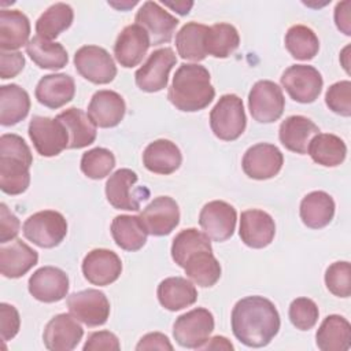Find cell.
Masks as SVG:
<instances>
[{"instance_id": "6da1fadb", "label": "cell", "mask_w": 351, "mask_h": 351, "mask_svg": "<svg viewBox=\"0 0 351 351\" xmlns=\"http://www.w3.org/2000/svg\"><path fill=\"white\" fill-rule=\"evenodd\" d=\"M232 332L247 347L267 346L280 330V314L276 306L263 296L240 299L232 310Z\"/></svg>"}, {"instance_id": "7a4b0ae2", "label": "cell", "mask_w": 351, "mask_h": 351, "mask_svg": "<svg viewBox=\"0 0 351 351\" xmlns=\"http://www.w3.org/2000/svg\"><path fill=\"white\" fill-rule=\"evenodd\" d=\"M215 96L208 70L197 63H182L169 86L167 99L180 111L195 112L206 108Z\"/></svg>"}, {"instance_id": "3957f363", "label": "cell", "mask_w": 351, "mask_h": 351, "mask_svg": "<svg viewBox=\"0 0 351 351\" xmlns=\"http://www.w3.org/2000/svg\"><path fill=\"white\" fill-rule=\"evenodd\" d=\"M33 156L25 140L14 133L0 137V189L7 195H21L30 184Z\"/></svg>"}, {"instance_id": "277c9868", "label": "cell", "mask_w": 351, "mask_h": 351, "mask_svg": "<svg viewBox=\"0 0 351 351\" xmlns=\"http://www.w3.org/2000/svg\"><path fill=\"white\" fill-rule=\"evenodd\" d=\"M210 126L219 140H237L247 126L243 100L233 93L221 96L210 112Z\"/></svg>"}, {"instance_id": "5b68a950", "label": "cell", "mask_w": 351, "mask_h": 351, "mask_svg": "<svg viewBox=\"0 0 351 351\" xmlns=\"http://www.w3.org/2000/svg\"><path fill=\"white\" fill-rule=\"evenodd\" d=\"M25 237L40 248L59 245L67 234L66 218L55 210H43L30 215L22 226Z\"/></svg>"}, {"instance_id": "8992f818", "label": "cell", "mask_w": 351, "mask_h": 351, "mask_svg": "<svg viewBox=\"0 0 351 351\" xmlns=\"http://www.w3.org/2000/svg\"><path fill=\"white\" fill-rule=\"evenodd\" d=\"M214 330V317L204 307H196L177 317L173 325L174 340L184 348L200 350Z\"/></svg>"}, {"instance_id": "52a82bcc", "label": "cell", "mask_w": 351, "mask_h": 351, "mask_svg": "<svg viewBox=\"0 0 351 351\" xmlns=\"http://www.w3.org/2000/svg\"><path fill=\"white\" fill-rule=\"evenodd\" d=\"M138 177L130 169H119L110 176L106 182V196L108 203L117 210L138 211L141 200L149 196L147 188H137Z\"/></svg>"}, {"instance_id": "ba28073f", "label": "cell", "mask_w": 351, "mask_h": 351, "mask_svg": "<svg viewBox=\"0 0 351 351\" xmlns=\"http://www.w3.org/2000/svg\"><path fill=\"white\" fill-rule=\"evenodd\" d=\"M29 137L36 151L45 158L56 156L69 148V133L58 119L36 115L29 122Z\"/></svg>"}, {"instance_id": "9c48e42d", "label": "cell", "mask_w": 351, "mask_h": 351, "mask_svg": "<svg viewBox=\"0 0 351 351\" xmlns=\"http://www.w3.org/2000/svg\"><path fill=\"white\" fill-rule=\"evenodd\" d=\"M285 99L281 88L269 80L254 84L248 95V108L251 117L261 123H271L281 118Z\"/></svg>"}, {"instance_id": "30bf717a", "label": "cell", "mask_w": 351, "mask_h": 351, "mask_svg": "<svg viewBox=\"0 0 351 351\" xmlns=\"http://www.w3.org/2000/svg\"><path fill=\"white\" fill-rule=\"evenodd\" d=\"M281 85L292 100L307 104L318 99L322 90L324 80L315 67L307 64H293L282 73Z\"/></svg>"}, {"instance_id": "8fae6325", "label": "cell", "mask_w": 351, "mask_h": 351, "mask_svg": "<svg viewBox=\"0 0 351 351\" xmlns=\"http://www.w3.org/2000/svg\"><path fill=\"white\" fill-rule=\"evenodd\" d=\"M177 63L174 51L169 47L154 51L134 73L136 85L144 92H159L167 86L169 74Z\"/></svg>"}, {"instance_id": "7c38bea8", "label": "cell", "mask_w": 351, "mask_h": 351, "mask_svg": "<svg viewBox=\"0 0 351 351\" xmlns=\"http://www.w3.org/2000/svg\"><path fill=\"white\" fill-rule=\"evenodd\" d=\"M74 66L85 80L97 85L108 84L117 75V66L112 56L97 45H84L77 49Z\"/></svg>"}, {"instance_id": "4fadbf2b", "label": "cell", "mask_w": 351, "mask_h": 351, "mask_svg": "<svg viewBox=\"0 0 351 351\" xmlns=\"http://www.w3.org/2000/svg\"><path fill=\"white\" fill-rule=\"evenodd\" d=\"M70 314L86 326H100L110 317V302L104 292L99 289H84L67 298Z\"/></svg>"}, {"instance_id": "5bb4252c", "label": "cell", "mask_w": 351, "mask_h": 351, "mask_svg": "<svg viewBox=\"0 0 351 351\" xmlns=\"http://www.w3.org/2000/svg\"><path fill=\"white\" fill-rule=\"evenodd\" d=\"M236 221V208L223 200H213L206 203L199 214V223L203 232L211 240L218 243L233 236Z\"/></svg>"}, {"instance_id": "9a60e30c", "label": "cell", "mask_w": 351, "mask_h": 351, "mask_svg": "<svg viewBox=\"0 0 351 351\" xmlns=\"http://www.w3.org/2000/svg\"><path fill=\"white\" fill-rule=\"evenodd\" d=\"M282 163V152L274 144L259 143L245 151L241 167L252 180H269L280 173Z\"/></svg>"}, {"instance_id": "2e32d148", "label": "cell", "mask_w": 351, "mask_h": 351, "mask_svg": "<svg viewBox=\"0 0 351 351\" xmlns=\"http://www.w3.org/2000/svg\"><path fill=\"white\" fill-rule=\"evenodd\" d=\"M134 21L147 32L151 45L169 43L178 25V19L155 1H145L137 11Z\"/></svg>"}, {"instance_id": "e0dca14e", "label": "cell", "mask_w": 351, "mask_h": 351, "mask_svg": "<svg viewBox=\"0 0 351 351\" xmlns=\"http://www.w3.org/2000/svg\"><path fill=\"white\" fill-rule=\"evenodd\" d=\"M147 232L152 236H167L180 223V208L170 196H158L140 214Z\"/></svg>"}, {"instance_id": "ac0fdd59", "label": "cell", "mask_w": 351, "mask_h": 351, "mask_svg": "<svg viewBox=\"0 0 351 351\" xmlns=\"http://www.w3.org/2000/svg\"><path fill=\"white\" fill-rule=\"evenodd\" d=\"M27 288L34 299L44 303H55L67 296L69 276L59 267L44 266L30 276Z\"/></svg>"}, {"instance_id": "d6986e66", "label": "cell", "mask_w": 351, "mask_h": 351, "mask_svg": "<svg viewBox=\"0 0 351 351\" xmlns=\"http://www.w3.org/2000/svg\"><path fill=\"white\" fill-rule=\"evenodd\" d=\"M84 336L82 326L71 314H58L52 317L44 328L43 341L51 351H71Z\"/></svg>"}, {"instance_id": "ffe728a7", "label": "cell", "mask_w": 351, "mask_h": 351, "mask_svg": "<svg viewBox=\"0 0 351 351\" xmlns=\"http://www.w3.org/2000/svg\"><path fill=\"white\" fill-rule=\"evenodd\" d=\"M121 271V258L111 250H92L85 255L82 261L84 277L93 285H110L119 278Z\"/></svg>"}, {"instance_id": "44dd1931", "label": "cell", "mask_w": 351, "mask_h": 351, "mask_svg": "<svg viewBox=\"0 0 351 351\" xmlns=\"http://www.w3.org/2000/svg\"><path fill=\"white\" fill-rule=\"evenodd\" d=\"M151 47L147 32L137 23L128 25L118 34L114 44V55L117 62L126 69H132L141 63L148 48Z\"/></svg>"}, {"instance_id": "7402d4cb", "label": "cell", "mask_w": 351, "mask_h": 351, "mask_svg": "<svg viewBox=\"0 0 351 351\" xmlns=\"http://www.w3.org/2000/svg\"><path fill=\"white\" fill-rule=\"evenodd\" d=\"M241 241L251 248L267 247L276 234V223L270 214L263 210L251 208L241 213L240 230Z\"/></svg>"}, {"instance_id": "603a6c76", "label": "cell", "mask_w": 351, "mask_h": 351, "mask_svg": "<svg viewBox=\"0 0 351 351\" xmlns=\"http://www.w3.org/2000/svg\"><path fill=\"white\" fill-rule=\"evenodd\" d=\"M126 112L123 97L108 89L97 90L88 106V117L99 128H114L121 123Z\"/></svg>"}, {"instance_id": "cb8c5ba5", "label": "cell", "mask_w": 351, "mask_h": 351, "mask_svg": "<svg viewBox=\"0 0 351 351\" xmlns=\"http://www.w3.org/2000/svg\"><path fill=\"white\" fill-rule=\"evenodd\" d=\"M34 95L40 104L56 110L73 100L75 95V84L69 74H47L37 82Z\"/></svg>"}, {"instance_id": "d4e9b609", "label": "cell", "mask_w": 351, "mask_h": 351, "mask_svg": "<svg viewBox=\"0 0 351 351\" xmlns=\"http://www.w3.org/2000/svg\"><path fill=\"white\" fill-rule=\"evenodd\" d=\"M38 254L21 239L0 247V271L7 278H19L37 265Z\"/></svg>"}, {"instance_id": "484cf974", "label": "cell", "mask_w": 351, "mask_h": 351, "mask_svg": "<svg viewBox=\"0 0 351 351\" xmlns=\"http://www.w3.org/2000/svg\"><path fill=\"white\" fill-rule=\"evenodd\" d=\"M186 277L199 287L208 288L221 277V265L213 254V247L200 248L189 254L181 263Z\"/></svg>"}, {"instance_id": "4316f807", "label": "cell", "mask_w": 351, "mask_h": 351, "mask_svg": "<svg viewBox=\"0 0 351 351\" xmlns=\"http://www.w3.org/2000/svg\"><path fill=\"white\" fill-rule=\"evenodd\" d=\"M318 133L319 128L307 117L291 115L281 122L278 138L288 151L304 155L307 154L310 140Z\"/></svg>"}, {"instance_id": "83f0119b", "label": "cell", "mask_w": 351, "mask_h": 351, "mask_svg": "<svg viewBox=\"0 0 351 351\" xmlns=\"http://www.w3.org/2000/svg\"><path fill=\"white\" fill-rule=\"evenodd\" d=\"M181 162L182 155L180 148L166 138L149 143L143 152V163L145 169L155 174H171L178 170Z\"/></svg>"}, {"instance_id": "f1b7e54d", "label": "cell", "mask_w": 351, "mask_h": 351, "mask_svg": "<svg viewBox=\"0 0 351 351\" xmlns=\"http://www.w3.org/2000/svg\"><path fill=\"white\" fill-rule=\"evenodd\" d=\"M56 118L64 125L69 133V148L70 149H80L90 145L96 140V125L88 117V114L77 107H70Z\"/></svg>"}, {"instance_id": "f546056e", "label": "cell", "mask_w": 351, "mask_h": 351, "mask_svg": "<svg viewBox=\"0 0 351 351\" xmlns=\"http://www.w3.org/2000/svg\"><path fill=\"white\" fill-rule=\"evenodd\" d=\"M158 300L169 311H178L192 306L197 299V291L189 280L184 277H169L158 285Z\"/></svg>"}, {"instance_id": "4dcf8cb0", "label": "cell", "mask_w": 351, "mask_h": 351, "mask_svg": "<svg viewBox=\"0 0 351 351\" xmlns=\"http://www.w3.org/2000/svg\"><path fill=\"white\" fill-rule=\"evenodd\" d=\"M30 22L19 10L0 11V48L15 51L29 43Z\"/></svg>"}, {"instance_id": "1f68e13d", "label": "cell", "mask_w": 351, "mask_h": 351, "mask_svg": "<svg viewBox=\"0 0 351 351\" xmlns=\"http://www.w3.org/2000/svg\"><path fill=\"white\" fill-rule=\"evenodd\" d=\"M321 351H347L351 346V325L337 314L328 315L315 333Z\"/></svg>"}, {"instance_id": "d6a6232c", "label": "cell", "mask_w": 351, "mask_h": 351, "mask_svg": "<svg viewBox=\"0 0 351 351\" xmlns=\"http://www.w3.org/2000/svg\"><path fill=\"white\" fill-rule=\"evenodd\" d=\"M300 219L311 229H321L329 225L335 215V202L324 191H313L300 202Z\"/></svg>"}, {"instance_id": "836d02e7", "label": "cell", "mask_w": 351, "mask_h": 351, "mask_svg": "<svg viewBox=\"0 0 351 351\" xmlns=\"http://www.w3.org/2000/svg\"><path fill=\"white\" fill-rule=\"evenodd\" d=\"M111 234L118 247L125 251H138L147 243V229L137 215H117L111 222Z\"/></svg>"}, {"instance_id": "e575fe53", "label": "cell", "mask_w": 351, "mask_h": 351, "mask_svg": "<svg viewBox=\"0 0 351 351\" xmlns=\"http://www.w3.org/2000/svg\"><path fill=\"white\" fill-rule=\"evenodd\" d=\"M30 110L29 93L16 84L0 86V123L12 126L25 119Z\"/></svg>"}, {"instance_id": "d590c367", "label": "cell", "mask_w": 351, "mask_h": 351, "mask_svg": "<svg viewBox=\"0 0 351 351\" xmlns=\"http://www.w3.org/2000/svg\"><path fill=\"white\" fill-rule=\"evenodd\" d=\"M307 152L315 163L325 167H335L344 162L347 147L336 134L318 133L310 140Z\"/></svg>"}, {"instance_id": "8d00e7d4", "label": "cell", "mask_w": 351, "mask_h": 351, "mask_svg": "<svg viewBox=\"0 0 351 351\" xmlns=\"http://www.w3.org/2000/svg\"><path fill=\"white\" fill-rule=\"evenodd\" d=\"M208 27L203 23L188 22L176 34V48L184 60L200 62L207 56L206 34Z\"/></svg>"}, {"instance_id": "74e56055", "label": "cell", "mask_w": 351, "mask_h": 351, "mask_svg": "<svg viewBox=\"0 0 351 351\" xmlns=\"http://www.w3.org/2000/svg\"><path fill=\"white\" fill-rule=\"evenodd\" d=\"M26 53L40 67L47 70H60L69 62V55L60 43L34 36L26 44Z\"/></svg>"}, {"instance_id": "f35d334b", "label": "cell", "mask_w": 351, "mask_h": 351, "mask_svg": "<svg viewBox=\"0 0 351 351\" xmlns=\"http://www.w3.org/2000/svg\"><path fill=\"white\" fill-rule=\"evenodd\" d=\"M74 19L73 8L66 3H55L44 11L36 22L37 36L45 40L56 38L62 32L67 30Z\"/></svg>"}, {"instance_id": "ab89813d", "label": "cell", "mask_w": 351, "mask_h": 351, "mask_svg": "<svg viewBox=\"0 0 351 351\" xmlns=\"http://www.w3.org/2000/svg\"><path fill=\"white\" fill-rule=\"evenodd\" d=\"M240 44L237 29L230 23H215L208 27L206 34V52L214 58L230 56Z\"/></svg>"}, {"instance_id": "60d3db41", "label": "cell", "mask_w": 351, "mask_h": 351, "mask_svg": "<svg viewBox=\"0 0 351 351\" xmlns=\"http://www.w3.org/2000/svg\"><path fill=\"white\" fill-rule=\"evenodd\" d=\"M285 48L298 60L313 59L319 49V40L313 29L304 25H293L285 34Z\"/></svg>"}, {"instance_id": "b9f144b4", "label": "cell", "mask_w": 351, "mask_h": 351, "mask_svg": "<svg viewBox=\"0 0 351 351\" xmlns=\"http://www.w3.org/2000/svg\"><path fill=\"white\" fill-rule=\"evenodd\" d=\"M80 166L81 171L88 178L101 180L107 177L115 167V156L110 149L96 147L82 154Z\"/></svg>"}, {"instance_id": "7bdbcfd3", "label": "cell", "mask_w": 351, "mask_h": 351, "mask_svg": "<svg viewBox=\"0 0 351 351\" xmlns=\"http://www.w3.org/2000/svg\"><path fill=\"white\" fill-rule=\"evenodd\" d=\"M211 247L210 237L195 228H188L181 230L173 240L171 244V258L173 261L181 266L182 261L196 250Z\"/></svg>"}, {"instance_id": "ee69618b", "label": "cell", "mask_w": 351, "mask_h": 351, "mask_svg": "<svg viewBox=\"0 0 351 351\" xmlns=\"http://www.w3.org/2000/svg\"><path fill=\"white\" fill-rule=\"evenodd\" d=\"M325 284L330 293L339 298L351 295V265L347 261L332 263L325 271Z\"/></svg>"}, {"instance_id": "f6af8a7d", "label": "cell", "mask_w": 351, "mask_h": 351, "mask_svg": "<svg viewBox=\"0 0 351 351\" xmlns=\"http://www.w3.org/2000/svg\"><path fill=\"white\" fill-rule=\"evenodd\" d=\"M288 315L296 329L308 330L317 324L319 311L314 300L308 298H296L289 306Z\"/></svg>"}, {"instance_id": "bcb514c9", "label": "cell", "mask_w": 351, "mask_h": 351, "mask_svg": "<svg viewBox=\"0 0 351 351\" xmlns=\"http://www.w3.org/2000/svg\"><path fill=\"white\" fill-rule=\"evenodd\" d=\"M325 103L333 112L341 117L351 115V82L348 80L330 85L325 93Z\"/></svg>"}, {"instance_id": "7dc6e473", "label": "cell", "mask_w": 351, "mask_h": 351, "mask_svg": "<svg viewBox=\"0 0 351 351\" xmlns=\"http://www.w3.org/2000/svg\"><path fill=\"white\" fill-rule=\"evenodd\" d=\"M21 328V318L18 310L8 304L1 303L0 304V329H1V339L4 341L11 340L16 336Z\"/></svg>"}, {"instance_id": "c3c4849f", "label": "cell", "mask_w": 351, "mask_h": 351, "mask_svg": "<svg viewBox=\"0 0 351 351\" xmlns=\"http://www.w3.org/2000/svg\"><path fill=\"white\" fill-rule=\"evenodd\" d=\"M119 351L121 343L118 337L110 330L93 332L88 336V340L84 344V351Z\"/></svg>"}, {"instance_id": "681fc988", "label": "cell", "mask_w": 351, "mask_h": 351, "mask_svg": "<svg viewBox=\"0 0 351 351\" xmlns=\"http://www.w3.org/2000/svg\"><path fill=\"white\" fill-rule=\"evenodd\" d=\"M25 67V56L19 51H0V78L16 77Z\"/></svg>"}, {"instance_id": "f907efd6", "label": "cell", "mask_w": 351, "mask_h": 351, "mask_svg": "<svg viewBox=\"0 0 351 351\" xmlns=\"http://www.w3.org/2000/svg\"><path fill=\"white\" fill-rule=\"evenodd\" d=\"M21 222L14 213L8 210L5 203H0V243L5 244L16 237Z\"/></svg>"}, {"instance_id": "816d5d0a", "label": "cell", "mask_w": 351, "mask_h": 351, "mask_svg": "<svg viewBox=\"0 0 351 351\" xmlns=\"http://www.w3.org/2000/svg\"><path fill=\"white\" fill-rule=\"evenodd\" d=\"M137 351L143 350H173V344L169 337L160 332H151L144 335L136 346Z\"/></svg>"}, {"instance_id": "f5cc1de1", "label": "cell", "mask_w": 351, "mask_h": 351, "mask_svg": "<svg viewBox=\"0 0 351 351\" xmlns=\"http://www.w3.org/2000/svg\"><path fill=\"white\" fill-rule=\"evenodd\" d=\"M351 1L346 0L336 4L335 8V22L339 30L346 36H351Z\"/></svg>"}, {"instance_id": "db71d44e", "label": "cell", "mask_w": 351, "mask_h": 351, "mask_svg": "<svg viewBox=\"0 0 351 351\" xmlns=\"http://www.w3.org/2000/svg\"><path fill=\"white\" fill-rule=\"evenodd\" d=\"M200 350H233V346L230 341H228L226 337L215 336L213 339H208Z\"/></svg>"}, {"instance_id": "11a10c76", "label": "cell", "mask_w": 351, "mask_h": 351, "mask_svg": "<svg viewBox=\"0 0 351 351\" xmlns=\"http://www.w3.org/2000/svg\"><path fill=\"white\" fill-rule=\"evenodd\" d=\"M163 4L166 7H170L171 10H176V12H178L180 15H186L189 12V10L193 7V1H163Z\"/></svg>"}, {"instance_id": "9f6ffc18", "label": "cell", "mask_w": 351, "mask_h": 351, "mask_svg": "<svg viewBox=\"0 0 351 351\" xmlns=\"http://www.w3.org/2000/svg\"><path fill=\"white\" fill-rule=\"evenodd\" d=\"M108 4H110V5H112V7H115V8H119V10H128V8L133 7V5H136V4H137V1H126V3H121V4H117V3L108 1Z\"/></svg>"}]
</instances>
